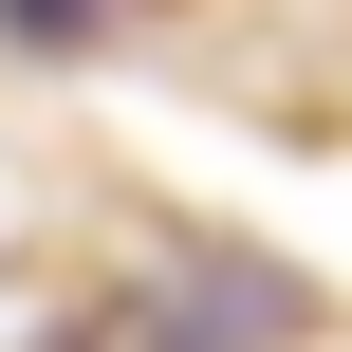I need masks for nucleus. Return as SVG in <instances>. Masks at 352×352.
Masks as SVG:
<instances>
[{"instance_id":"nucleus-1","label":"nucleus","mask_w":352,"mask_h":352,"mask_svg":"<svg viewBox=\"0 0 352 352\" xmlns=\"http://www.w3.org/2000/svg\"><path fill=\"white\" fill-rule=\"evenodd\" d=\"M0 19H19V37H93V0H0Z\"/></svg>"}]
</instances>
